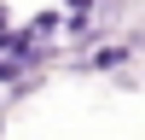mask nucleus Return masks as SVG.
Masks as SVG:
<instances>
[{"mask_svg":"<svg viewBox=\"0 0 145 140\" xmlns=\"http://www.w3.org/2000/svg\"><path fill=\"white\" fill-rule=\"evenodd\" d=\"M116 64H128V47H99L81 70H116Z\"/></svg>","mask_w":145,"mask_h":140,"instance_id":"obj_1","label":"nucleus"},{"mask_svg":"<svg viewBox=\"0 0 145 140\" xmlns=\"http://www.w3.org/2000/svg\"><path fill=\"white\" fill-rule=\"evenodd\" d=\"M29 29H35V35H46V41H52V35L64 29V12H35V18H29Z\"/></svg>","mask_w":145,"mask_h":140,"instance_id":"obj_2","label":"nucleus"}]
</instances>
